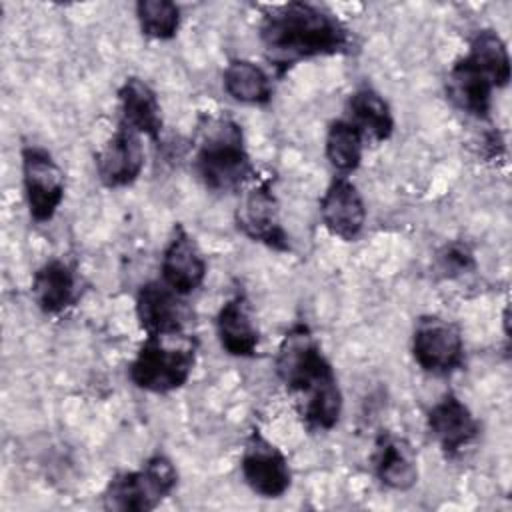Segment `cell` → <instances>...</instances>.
Returning a JSON list of instances; mask_svg holds the SVG:
<instances>
[{
	"label": "cell",
	"instance_id": "obj_1",
	"mask_svg": "<svg viewBox=\"0 0 512 512\" xmlns=\"http://www.w3.org/2000/svg\"><path fill=\"white\" fill-rule=\"evenodd\" d=\"M276 376L298 398V412L308 430H332L342 416V390L330 360L306 324H294L282 338Z\"/></svg>",
	"mask_w": 512,
	"mask_h": 512
},
{
	"label": "cell",
	"instance_id": "obj_2",
	"mask_svg": "<svg viewBox=\"0 0 512 512\" xmlns=\"http://www.w3.org/2000/svg\"><path fill=\"white\" fill-rule=\"evenodd\" d=\"M260 42L266 58L282 72L300 60L348 52L350 30L330 10L310 2H288L262 16Z\"/></svg>",
	"mask_w": 512,
	"mask_h": 512
},
{
	"label": "cell",
	"instance_id": "obj_3",
	"mask_svg": "<svg viewBox=\"0 0 512 512\" xmlns=\"http://www.w3.org/2000/svg\"><path fill=\"white\" fill-rule=\"evenodd\" d=\"M194 170L212 192H236L252 174L244 132L230 116H208L198 124Z\"/></svg>",
	"mask_w": 512,
	"mask_h": 512
},
{
	"label": "cell",
	"instance_id": "obj_4",
	"mask_svg": "<svg viewBox=\"0 0 512 512\" xmlns=\"http://www.w3.org/2000/svg\"><path fill=\"white\" fill-rule=\"evenodd\" d=\"M176 336L146 334L128 366V376L134 386L152 394H168L188 382L196 364L198 344L188 334L174 344L172 340Z\"/></svg>",
	"mask_w": 512,
	"mask_h": 512
},
{
	"label": "cell",
	"instance_id": "obj_5",
	"mask_svg": "<svg viewBox=\"0 0 512 512\" xmlns=\"http://www.w3.org/2000/svg\"><path fill=\"white\" fill-rule=\"evenodd\" d=\"M178 484V470L164 454L150 456L140 470L120 472L104 488L106 510L148 512L154 510Z\"/></svg>",
	"mask_w": 512,
	"mask_h": 512
},
{
	"label": "cell",
	"instance_id": "obj_6",
	"mask_svg": "<svg viewBox=\"0 0 512 512\" xmlns=\"http://www.w3.org/2000/svg\"><path fill=\"white\" fill-rule=\"evenodd\" d=\"M22 184L30 218L38 224L50 222L64 200L66 176L46 148L22 150Z\"/></svg>",
	"mask_w": 512,
	"mask_h": 512
},
{
	"label": "cell",
	"instance_id": "obj_7",
	"mask_svg": "<svg viewBox=\"0 0 512 512\" xmlns=\"http://www.w3.org/2000/svg\"><path fill=\"white\" fill-rule=\"evenodd\" d=\"M410 350L416 364L434 376L452 374L464 364V338L460 328L434 314L416 320Z\"/></svg>",
	"mask_w": 512,
	"mask_h": 512
},
{
	"label": "cell",
	"instance_id": "obj_8",
	"mask_svg": "<svg viewBox=\"0 0 512 512\" xmlns=\"http://www.w3.org/2000/svg\"><path fill=\"white\" fill-rule=\"evenodd\" d=\"M240 472L248 488L262 498H280L292 484L288 458L258 430H254L244 444Z\"/></svg>",
	"mask_w": 512,
	"mask_h": 512
},
{
	"label": "cell",
	"instance_id": "obj_9",
	"mask_svg": "<svg viewBox=\"0 0 512 512\" xmlns=\"http://www.w3.org/2000/svg\"><path fill=\"white\" fill-rule=\"evenodd\" d=\"M236 224L250 240L272 250H290V238L282 226L278 200L268 182L250 188L236 208Z\"/></svg>",
	"mask_w": 512,
	"mask_h": 512
},
{
	"label": "cell",
	"instance_id": "obj_10",
	"mask_svg": "<svg viewBox=\"0 0 512 512\" xmlns=\"http://www.w3.org/2000/svg\"><path fill=\"white\" fill-rule=\"evenodd\" d=\"M136 316L140 328L154 336L186 334L184 328L190 320V312L170 286L158 280H150L140 286L136 294Z\"/></svg>",
	"mask_w": 512,
	"mask_h": 512
},
{
	"label": "cell",
	"instance_id": "obj_11",
	"mask_svg": "<svg viewBox=\"0 0 512 512\" xmlns=\"http://www.w3.org/2000/svg\"><path fill=\"white\" fill-rule=\"evenodd\" d=\"M144 168L142 134L120 122L112 138L96 154V174L106 188H124L138 180Z\"/></svg>",
	"mask_w": 512,
	"mask_h": 512
},
{
	"label": "cell",
	"instance_id": "obj_12",
	"mask_svg": "<svg viewBox=\"0 0 512 512\" xmlns=\"http://www.w3.org/2000/svg\"><path fill=\"white\" fill-rule=\"evenodd\" d=\"M206 270L208 264L196 240L186 232L182 224H176L162 254V282L176 294L186 296L202 286Z\"/></svg>",
	"mask_w": 512,
	"mask_h": 512
},
{
	"label": "cell",
	"instance_id": "obj_13",
	"mask_svg": "<svg viewBox=\"0 0 512 512\" xmlns=\"http://www.w3.org/2000/svg\"><path fill=\"white\" fill-rule=\"evenodd\" d=\"M428 430L446 456H456L472 444L480 432V424L470 408L452 392L444 394L428 410Z\"/></svg>",
	"mask_w": 512,
	"mask_h": 512
},
{
	"label": "cell",
	"instance_id": "obj_14",
	"mask_svg": "<svg viewBox=\"0 0 512 512\" xmlns=\"http://www.w3.org/2000/svg\"><path fill=\"white\" fill-rule=\"evenodd\" d=\"M320 218L330 234L346 242H352L362 234L366 206L358 188L346 176L334 178L326 188L320 200Z\"/></svg>",
	"mask_w": 512,
	"mask_h": 512
},
{
	"label": "cell",
	"instance_id": "obj_15",
	"mask_svg": "<svg viewBox=\"0 0 512 512\" xmlns=\"http://www.w3.org/2000/svg\"><path fill=\"white\" fill-rule=\"evenodd\" d=\"M216 334L224 352L234 358H250L258 352L260 332L244 294H236L222 304L216 314Z\"/></svg>",
	"mask_w": 512,
	"mask_h": 512
},
{
	"label": "cell",
	"instance_id": "obj_16",
	"mask_svg": "<svg viewBox=\"0 0 512 512\" xmlns=\"http://www.w3.org/2000/svg\"><path fill=\"white\" fill-rule=\"evenodd\" d=\"M492 80L466 56L460 58L446 76V96L450 102L476 118H486L492 108Z\"/></svg>",
	"mask_w": 512,
	"mask_h": 512
},
{
	"label": "cell",
	"instance_id": "obj_17",
	"mask_svg": "<svg viewBox=\"0 0 512 512\" xmlns=\"http://www.w3.org/2000/svg\"><path fill=\"white\" fill-rule=\"evenodd\" d=\"M372 466L376 478L390 490L406 492L418 482V464L410 442L390 432L376 440Z\"/></svg>",
	"mask_w": 512,
	"mask_h": 512
},
{
	"label": "cell",
	"instance_id": "obj_18",
	"mask_svg": "<svg viewBox=\"0 0 512 512\" xmlns=\"http://www.w3.org/2000/svg\"><path fill=\"white\" fill-rule=\"evenodd\" d=\"M30 292L44 314H60L76 300V274L68 262L52 258L34 272Z\"/></svg>",
	"mask_w": 512,
	"mask_h": 512
},
{
	"label": "cell",
	"instance_id": "obj_19",
	"mask_svg": "<svg viewBox=\"0 0 512 512\" xmlns=\"http://www.w3.org/2000/svg\"><path fill=\"white\" fill-rule=\"evenodd\" d=\"M122 122L152 140H158L162 130V110L156 92L136 76H130L118 88Z\"/></svg>",
	"mask_w": 512,
	"mask_h": 512
},
{
	"label": "cell",
	"instance_id": "obj_20",
	"mask_svg": "<svg viewBox=\"0 0 512 512\" xmlns=\"http://www.w3.org/2000/svg\"><path fill=\"white\" fill-rule=\"evenodd\" d=\"M222 84L228 96L242 104L262 106L272 98V84L268 74L252 60L236 58L228 62L222 74Z\"/></svg>",
	"mask_w": 512,
	"mask_h": 512
},
{
	"label": "cell",
	"instance_id": "obj_21",
	"mask_svg": "<svg viewBox=\"0 0 512 512\" xmlns=\"http://www.w3.org/2000/svg\"><path fill=\"white\" fill-rule=\"evenodd\" d=\"M348 108L352 122L360 128L362 134H368L376 142H384L394 132V116L388 102L370 86L358 88L350 100Z\"/></svg>",
	"mask_w": 512,
	"mask_h": 512
},
{
	"label": "cell",
	"instance_id": "obj_22",
	"mask_svg": "<svg viewBox=\"0 0 512 512\" xmlns=\"http://www.w3.org/2000/svg\"><path fill=\"white\" fill-rule=\"evenodd\" d=\"M324 152L334 170L342 174L354 172L362 162L364 134L350 120H334L326 134Z\"/></svg>",
	"mask_w": 512,
	"mask_h": 512
},
{
	"label": "cell",
	"instance_id": "obj_23",
	"mask_svg": "<svg viewBox=\"0 0 512 512\" xmlns=\"http://www.w3.org/2000/svg\"><path fill=\"white\" fill-rule=\"evenodd\" d=\"M466 58L472 60L496 88H504L510 82V54L504 40L494 30L476 32Z\"/></svg>",
	"mask_w": 512,
	"mask_h": 512
},
{
	"label": "cell",
	"instance_id": "obj_24",
	"mask_svg": "<svg viewBox=\"0 0 512 512\" xmlns=\"http://www.w3.org/2000/svg\"><path fill=\"white\" fill-rule=\"evenodd\" d=\"M136 18L142 34L154 40H170L180 28V8L170 0H140Z\"/></svg>",
	"mask_w": 512,
	"mask_h": 512
},
{
	"label": "cell",
	"instance_id": "obj_25",
	"mask_svg": "<svg viewBox=\"0 0 512 512\" xmlns=\"http://www.w3.org/2000/svg\"><path fill=\"white\" fill-rule=\"evenodd\" d=\"M436 264H438L440 272H444V276H448V278L462 276L476 268L474 252L464 242L444 244L436 254Z\"/></svg>",
	"mask_w": 512,
	"mask_h": 512
}]
</instances>
